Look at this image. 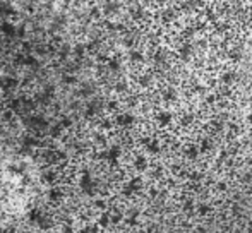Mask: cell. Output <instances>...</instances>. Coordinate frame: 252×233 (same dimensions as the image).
<instances>
[{
	"label": "cell",
	"instance_id": "6da1fadb",
	"mask_svg": "<svg viewBox=\"0 0 252 233\" xmlns=\"http://www.w3.org/2000/svg\"><path fill=\"white\" fill-rule=\"evenodd\" d=\"M81 189L84 190L86 194H94V182L91 178V174L90 172H84V175L81 176Z\"/></svg>",
	"mask_w": 252,
	"mask_h": 233
},
{
	"label": "cell",
	"instance_id": "7a4b0ae2",
	"mask_svg": "<svg viewBox=\"0 0 252 233\" xmlns=\"http://www.w3.org/2000/svg\"><path fill=\"white\" fill-rule=\"evenodd\" d=\"M0 31H2L3 34H5L7 38H16L17 36V29H16V26L14 24H10V23H2V26H0Z\"/></svg>",
	"mask_w": 252,
	"mask_h": 233
},
{
	"label": "cell",
	"instance_id": "3957f363",
	"mask_svg": "<svg viewBox=\"0 0 252 233\" xmlns=\"http://www.w3.org/2000/svg\"><path fill=\"white\" fill-rule=\"evenodd\" d=\"M0 86H2L3 91H12L14 87H17V79H16V77L5 76L2 81H0Z\"/></svg>",
	"mask_w": 252,
	"mask_h": 233
},
{
	"label": "cell",
	"instance_id": "277c9868",
	"mask_svg": "<svg viewBox=\"0 0 252 233\" xmlns=\"http://www.w3.org/2000/svg\"><path fill=\"white\" fill-rule=\"evenodd\" d=\"M30 125L33 127V129L41 130V129H45L48 123H47V120L41 118V116H31V118H30Z\"/></svg>",
	"mask_w": 252,
	"mask_h": 233
},
{
	"label": "cell",
	"instance_id": "5b68a950",
	"mask_svg": "<svg viewBox=\"0 0 252 233\" xmlns=\"http://www.w3.org/2000/svg\"><path fill=\"white\" fill-rule=\"evenodd\" d=\"M53 87L52 86H48L47 89H43V93H41V96H40V100H41V103H48V101L52 100V96H53Z\"/></svg>",
	"mask_w": 252,
	"mask_h": 233
},
{
	"label": "cell",
	"instance_id": "8992f818",
	"mask_svg": "<svg viewBox=\"0 0 252 233\" xmlns=\"http://www.w3.org/2000/svg\"><path fill=\"white\" fill-rule=\"evenodd\" d=\"M12 14H14V10H12V7H10L9 3H2V5H0V16H2V19L12 16Z\"/></svg>",
	"mask_w": 252,
	"mask_h": 233
},
{
	"label": "cell",
	"instance_id": "52a82bcc",
	"mask_svg": "<svg viewBox=\"0 0 252 233\" xmlns=\"http://www.w3.org/2000/svg\"><path fill=\"white\" fill-rule=\"evenodd\" d=\"M60 199H62V190L53 187V189L50 190V201L52 203H59Z\"/></svg>",
	"mask_w": 252,
	"mask_h": 233
},
{
	"label": "cell",
	"instance_id": "ba28073f",
	"mask_svg": "<svg viewBox=\"0 0 252 233\" xmlns=\"http://www.w3.org/2000/svg\"><path fill=\"white\" fill-rule=\"evenodd\" d=\"M47 160L48 161H52V163H55V161H59L60 160V156H62V153H59V151H55V149H50V151H47Z\"/></svg>",
	"mask_w": 252,
	"mask_h": 233
},
{
	"label": "cell",
	"instance_id": "9c48e42d",
	"mask_svg": "<svg viewBox=\"0 0 252 233\" xmlns=\"http://www.w3.org/2000/svg\"><path fill=\"white\" fill-rule=\"evenodd\" d=\"M100 110V103H96V101H93V103L88 105V110H86V115L88 116H93L96 112Z\"/></svg>",
	"mask_w": 252,
	"mask_h": 233
},
{
	"label": "cell",
	"instance_id": "30bf717a",
	"mask_svg": "<svg viewBox=\"0 0 252 233\" xmlns=\"http://www.w3.org/2000/svg\"><path fill=\"white\" fill-rule=\"evenodd\" d=\"M119 154H120V149H119V147H112V149L108 151V160H110V161H115L117 158H119Z\"/></svg>",
	"mask_w": 252,
	"mask_h": 233
},
{
	"label": "cell",
	"instance_id": "8fae6325",
	"mask_svg": "<svg viewBox=\"0 0 252 233\" xmlns=\"http://www.w3.org/2000/svg\"><path fill=\"white\" fill-rule=\"evenodd\" d=\"M34 144H36V141L33 139V137H24V141H23V146H24V149H28V147H33Z\"/></svg>",
	"mask_w": 252,
	"mask_h": 233
},
{
	"label": "cell",
	"instance_id": "7c38bea8",
	"mask_svg": "<svg viewBox=\"0 0 252 233\" xmlns=\"http://www.w3.org/2000/svg\"><path fill=\"white\" fill-rule=\"evenodd\" d=\"M26 65H30V67H38V60L34 58V57H26Z\"/></svg>",
	"mask_w": 252,
	"mask_h": 233
},
{
	"label": "cell",
	"instance_id": "4fadbf2b",
	"mask_svg": "<svg viewBox=\"0 0 252 233\" xmlns=\"http://www.w3.org/2000/svg\"><path fill=\"white\" fill-rule=\"evenodd\" d=\"M119 122H120V123H130V122H132V116H130V115L120 116V118H119Z\"/></svg>",
	"mask_w": 252,
	"mask_h": 233
},
{
	"label": "cell",
	"instance_id": "5bb4252c",
	"mask_svg": "<svg viewBox=\"0 0 252 233\" xmlns=\"http://www.w3.org/2000/svg\"><path fill=\"white\" fill-rule=\"evenodd\" d=\"M10 108H12V110H19V108H21V100H12Z\"/></svg>",
	"mask_w": 252,
	"mask_h": 233
},
{
	"label": "cell",
	"instance_id": "9a60e30c",
	"mask_svg": "<svg viewBox=\"0 0 252 233\" xmlns=\"http://www.w3.org/2000/svg\"><path fill=\"white\" fill-rule=\"evenodd\" d=\"M76 54H77V55H83V45H77V48H76Z\"/></svg>",
	"mask_w": 252,
	"mask_h": 233
},
{
	"label": "cell",
	"instance_id": "2e32d148",
	"mask_svg": "<svg viewBox=\"0 0 252 233\" xmlns=\"http://www.w3.org/2000/svg\"><path fill=\"white\" fill-rule=\"evenodd\" d=\"M110 69H119V63H117V62H110Z\"/></svg>",
	"mask_w": 252,
	"mask_h": 233
},
{
	"label": "cell",
	"instance_id": "e0dca14e",
	"mask_svg": "<svg viewBox=\"0 0 252 233\" xmlns=\"http://www.w3.org/2000/svg\"><path fill=\"white\" fill-rule=\"evenodd\" d=\"M63 81H65V83H74V77H63Z\"/></svg>",
	"mask_w": 252,
	"mask_h": 233
},
{
	"label": "cell",
	"instance_id": "ac0fdd59",
	"mask_svg": "<svg viewBox=\"0 0 252 233\" xmlns=\"http://www.w3.org/2000/svg\"><path fill=\"white\" fill-rule=\"evenodd\" d=\"M10 118H12V112H7V114H5V120H10Z\"/></svg>",
	"mask_w": 252,
	"mask_h": 233
},
{
	"label": "cell",
	"instance_id": "d6986e66",
	"mask_svg": "<svg viewBox=\"0 0 252 233\" xmlns=\"http://www.w3.org/2000/svg\"><path fill=\"white\" fill-rule=\"evenodd\" d=\"M45 178H47V180H53V174H47V175H45Z\"/></svg>",
	"mask_w": 252,
	"mask_h": 233
},
{
	"label": "cell",
	"instance_id": "ffe728a7",
	"mask_svg": "<svg viewBox=\"0 0 252 233\" xmlns=\"http://www.w3.org/2000/svg\"><path fill=\"white\" fill-rule=\"evenodd\" d=\"M0 54H2V50H0Z\"/></svg>",
	"mask_w": 252,
	"mask_h": 233
}]
</instances>
